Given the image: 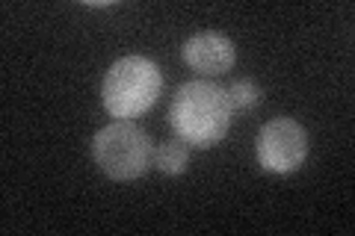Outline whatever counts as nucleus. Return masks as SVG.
Instances as JSON below:
<instances>
[{
  "label": "nucleus",
  "mask_w": 355,
  "mask_h": 236,
  "mask_svg": "<svg viewBox=\"0 0 355 236\" xmlns=\"http://www.w3.org/2000/svg\"><path fill=\"white\" fill-rule=\"evenodd\" d=\"M163 92V71L148 56H121L104 74L101 104L116 121H133L148 112Z\"/></svg>",
  "instance_id": "2"
},
{
  "label": "nucleus",
  "mask_w": 355,
  "mask_h": 236,
  "mask_svg": "<svg viewBox=\"0 0 355 236\" xmlns=\"http://www.w3.org/2000/svg\"><path fill=\"white\" fill-rule=\"evenodd\" d=\"M154 165L160 168L166 177H178L190 165V145L181 139H166L154 148Z\"/></svg>",
  "instance_id": "6"
},
{
  "label": "nucleus",
  "mask_w": 355,
  "mask_h": 236,
  "mask_svg": "<svg viewBox=\"0 0 355 236\" xmlns=\"http://www.w3.org/2000/svg\"><path fill=\"white\" fill-rule=\"evenodd\" d=\"M92 160L110 181H137L148 172L154 160V145L148 133L133 121H113L95 133Z\"/></svg>",
  "instance_id": "3"
},
{
  "label": "nucleus",
  "mask_w": 355,
  "mask_h": 236,
  "mask_svg": "<svg viewBox=\"0 0 355 236\" xmlns=\"http://www.w3.org/2000/svg\"><path fill=\"white\" fill-rule=\"evenodd\" d=\"M231 121H234V109L225 89L216 83L190 80L172 98L169 127L190 148H214L216 142L225 139Z\"/></svg>",
  "instance_id": "1"
},
{
  "label": "nucleus",
  "mask_w": 355,
  "mask_h": 236,
  "mask_svg": "<svg viewBox=\"0 0 355 236\" xmlns=\"http://www.w3.org/2000/svg\"><path fill=\"white\" fill-rule=\"evenodd\" d=\"M225 95H228L231 109H234V112H249V109H254L261 104L263 92H261V86L254 80H249V77H240V80H234L225 89Z\"/></svg>",
  "instance_id": "7"
},
{
  "label": "nucleus",
  "mask_w": 355,
  "mask_h": 236,
  "mask_svg": "<svg viewBox=\"0 0 355 236\" xmlns=\"http://www.w3.org/2000/svg\"><path fill=\"white\" fill-rule=\"evenodd\" d=\"M181 60L190 65L196 74L202 77H216L234 69L237 62V48L225 33L219 30H202L190 36L181 48Z\"/></svg>",
  "instance_id": "5"
},
{
  "label": "nucleus",
  "mask_w": 355,
  "mask_h": 236,
  "mask_svg": "<svg viewBox=\"0 0 355 236\" xmlns=\"http://www.w3.org/2000/svg\"><path fill=\"white\" fill-rule=\"evenodd\" d=\"M258 165L270 174H293L308 156V130L296 118H272L258 130L254 139Z\"/></svg>",
  "instance_id": "4"
}]
</instances>
